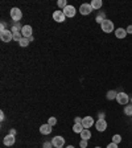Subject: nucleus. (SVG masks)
<instances>
[{"label": "nucleus", "instance_id": "f257e3e1", "mask_svg": "<svg viewBox=\"0 0 132 148\" xmlns=\"http://www.w3.org/2000/svg\"><path fill=\"white\" fill-rule=\"evenodd\" d=\"M9 16H11V18H12L15 23H18L20 20H21V17H23L21 9L17 8V7H13V8L9 11Z\"/></svg>", "mask_w": 132, "mask_h": 148}, {"label": "nucleus", "instance_id": "f03ea898", "mask_svg": "<svg viewBox=\"0 0 132 148\" xmlns=\"http://www.w3.org/2000/svg\"><path fill=\"white\" fill-rule=\"evenodd\" d=\"M0 40L3 42H9V41L13 40V33L11 29H4V31H0Z\"/></svg>", "mask_w": 132, "mask_h": 148}, {"label": "nucleus", "instance_id": "7ed1b4c3", "mask_svg": "<svg viewBox=\"0 0 132 148\" xmlns=\"http://www.w3.org/2000/svg\"><path fill=\"white\" fill-rule=\"evenodd\" d=\"M101 28L105 33H111V32H114V23L108 20V18H106L105 21L101 24Z\"/></svg>", "mask_w": 132, "mask_h": 148}, {"label": "nucleus", "instance_id": "20e7f679", "mask_svg": "<svg viewBox=\"0 0 132 148\" xmlns=\"http://www.w3.org/2000/svg\"><path fill=\"white\" fill-rule=\"evenodd\" d=\"M116 102L119 103V105L126 106L127 103L129 102V97L127 95L126 92H118V95H116Z\"/></svg>", "mask_w": 132, "mask_h": 148}, {"label": "nucleus", "instance_id": "39448f33", "mask_svg": "<svg viewBox=\"0 0 132 148\" xmlns=\"http://www.w3.org/2000/svg\"><path fill=\"white\" fill-rule=\"evenodd\" d=\"M62 12H64V15L66 16V17H74L75 16V13H77V9L74 8L73 5H68L65 9H62Z\"/></svg>", "mask_w": 132, "mask_h": 148}, {"label": "nucleus", "instance_id": "423d86ee", "mask_svg": "<svg viewBox=\"0 0 132 148\" xmlns=\"http://www.w3.org/2000/svg\"><path fill=\"white\" fill-rule=\"evenodd\" d=\"M52 143L54 145V148H62L65 145V139L62 136H54L52 139Z\"/></svg>", "mask_w": 132, "mask_h": 148}, {"label": "nucleus", "instance_id": "0eeeda50", "mask_svg": "<svg viewBox=\"0 0 132 148\" xmlns=\"http://www.w3.org/2000/svg\"><path fill=\"white\" fill-rule=\"evenodd\" d=\"M95 128L98 130L99 132H103V131H106V130H107V122H106L105 119H98L95 122Z\"/></svg>", "mask_w": 132, "mask_h": 148}, {"label": "nucleus", "instance_id": "6e6552de", "mask_svg": "<svg viewBox=\"0 0 132 148\" xmlns=\"http://www.w3.org/2000/svg\"><path fill=\"white\" fill-rule=\"evenodd\" d=\"M65 18H66V16L64 15V12L62 11H54L53 12V20L57 23H64Z\"/></svg>", "mask_w": 132, "mask_h": 148}, {"label": "nucleus", "instance_id": "1a4fd4ad", "mask_svg": "<svg viewBox=\"0 0 132 148\" xmlns=\"http://www.w3.org/2000/svg\"><path fill=\"white\" fill-rule=\"evenodd\" d=\"M92 124H95V122H94V118H92V116H85V118H82V126L85 127V128L89 130L90 127H92Z\"/></svg>", "mask_w": 132, "mask_h": 148}, {"label": "nucleus", "instance_id": "9d476101", "mask_svg": "<svg viewBox=\"0 0 132 148\" xmlns=\"http://www.w3.org/2000/svg\"><path fill=\"white\" fill-rule=\"evenodd\" d=\"M91 11H92V7L90 5V4H82V5L79 7V12H81V15H83V16H87V15H90L91 13Z\"/></svg>", "mask_w": 132, "mask_h": 148}, {"label": "nucleus", "instance_id": "9b49d317", "mask_svg": "<svg viewBox=\"0 0 132 148\" xmlns=\"http://www.w3.org/2000/svg\"><path fill=\"white\" fill-rule=\"evenodd\" d=\"M21 33H23V37H27V38H29V37H32V33H33V29H32L31 25H24L21 29Z\"/></svg>", "mask_w": 132, "mask_h": 148}, {"label": "nucleus", "instance_id": "f8f14e48", "mask_svg": "<svg viewBox=\"0 0 132 148\" xmlns=\"http://www.w3.org/2000/svg\"><path fill=\"white\" fill-rule=\"evenodd\" d=\"M15 142H16V138L13 135H7L5 138H4V140H3V143H4V145H7V147H11V145H13L15 144Z\"/></svg>", "mask_w": 132, "mask_h": 148}, {"label": "nucleus", "instance_id": "ddd939ff", "mask_svg": "<svg viewBox=\"0 0 132 148\" xmlns=\"http://www.w3.org/2000/svg\"><path fill=\"white\" fill-rule=\"evenodd\" d=\"M52 126H50L49 123H46V124H42V126L40 127V132L42 134V135H49L50 132H52Z\"/></svg>", "mask_w": 132, "mask_h": 148}, {"label": "nucleus", "instance_id": "4468645a", "mask_svg": "<svg viewBox=\"0 0 132 148\" xmlns=\"http://www.w3.org/2000/svg\"><path fill=\"white\" fill-rule=\"evenodd\" d=\"M127 34H128L127 31L123 29V28H118V29H115V36H116V38H126Z\"/></svg>", "mask_w": 132, "mask_h": 148}, {"label": "nucleus", "instance_id": "2eb2a0df", "mask_svg": "<svg viewBox=\"0 0 132 148\" xmlns=\"http://www.w3.org/2000/svg\"><path fill=\"white\" fill-rule=\"evenodd\" d=\"M85 130V127L82 126V123H74V126H73V131L75 134H81Z\"/></svg>", "mask_w": 132, "mask_h": 148}, {"label": "nucleus", "instance_id": "dca6fc26", "mask_svg": "<svg viewBox=\"0 0 132 148\" xmlns=\"http://www.w3.org/2000/svg\"><path fill=\"white\" fill-rule=\"evenodd\" d=\"M81 138H82V140H89V139L91 138V132H90L87 128H85L82 132H81Z\"/></svg>", "mask_w": 132, "mask_h": 148}, {"label": "nucleus", "instance_id": "f3484780", "mask_svg": "<svg viewBox=\"0 0 132 148\" xmlns=\"http://www.w3.org/2000/svg\"><path fill=\"white\" fill-rule=\"evenodd\" d=\"M102 0H92L91 3H90V5L92 7V9H101L102 8Z\"/></svg>", "mask_w": 132, "mask_h": 148}, {"label": "nucleus", "instance_id": "a211bd4d", "mask_svg": "<svg viewBox=\"0 0 132 148\" xmlns=\"http://www.w3.org/2000/svg\"><path fill=\"white\" fill-rule=\"evenodd\" d=\"M116 95H118V92L115 91V90H110V91H107V99L108 101L116 99Z\"/></svg>", "mask_w": 132, "mask_h": 148}, {"label": "nucleus", "instance_id": "6ab92c4d", "mask_svg": "<svg viewBox=\"0 0 132 148\" xmlns=\"http://www.w3.org/2000/svg\"><path fill=\"white\" fill-rule=\"evenodd\" d=\"M95 20L99 23V24H102V23H103V21L106 20V13H105V12H99V15L96 16Z\"/></svg>", "mask_w": 132, "mask_h": 148}, {"label": "nucleus", "instance_id": "aec40b11", "mask_svg": "<svg viewBox=\"0 0 132 148\" xmlns=\"http://www.w3.org/2000/svg\"><path fill=\"white\" fill-rule=\"evenodd\" d=\"M29 42H31V41H29V38H27V37H23L21 40H20V42H18V45L21 46V48H25V46L29 45Z\"/></svg>", "mask_w": 132, "mask_h": 148}, {"label": "nucleus", "instance_id": "412c9836", "mask_svg": "<svg viewBox=\"0 0 132 148\" xmlns=\"http://www.w3.org/2000/svg\"><path fill=\"white\" fill-rule=\"evenodd\" d=\"M124 114L128 115V116H132V105H126L124 106Z\"/></svg>", "mask_w": 132, "mask_h": 148}, {"label": "nucleus", "instance_id": "4be33fe9", "mask_svg": "<svg viewBox=\"0 0 132 148\" xmlns=\"http://www.w3.org/2000/svg\"><path fill=\"white\" fill-rule=\"evenodd\" d=\"M23 38V33L21 32H16V33H13V40L16 41V42H20V40Z\"/></svg>", "mask_w": 132, "mask_h": 148}, {"label": "nucleus", "instance_id": "5701e85b", "mask_svg": "<svg viewBox=\"0 0 132 148\" xmlns=\"http://www.w3.org/2000/svg\"><path fill=\"white\" fill-rule=\"evenodd\" d=\"M57 5H58L61 9H65L68 7V3H66V0H58V1H57Z\"/></svg>", "mask_w": 132, "mask_h": 148}, {"label": "nucleus", "instance_id": "b1692460", "mask_svg": "<svg viewBox=\"0 0 132 148\" xmlns=\"http://www.w3.org/2000/svg\"><path fill=\"white\" fill-rule=\"evenodd\" d=\"M120 142H122V136H120L119 134H116V135L112 136V143H115V144H119Z\"/></svg>", "mask_w": 132, "mask_h": 148}, {"label": "nucleus", "instance_id": "393cba45", "mask_svg": "<svg viewBox=\"0 0 132 148\" xmlns=\"http://www.w3.org/2000/svg\"><path fill=\"white\" fill-rule=\"evenodd\" d=\"M48 123H49V124H50V126H52V127H53V126H54V124H55V123H57V119H55V118H54V116H50V118H49V120H48Z\"/></svg>", "mask_w": 132, "mask_h": 148}, {"label": "nucleus", "instance_id": "a878e982", "mask_svg": "<svg viewBox=\"0 0 132 148\" xmlns=\"http://www.w3.org/2000/svg\"><path fill=\"white\" fill-rule=\"evenodd\" d=\"M52 147H54L52 142H45V143L42 144V148H52Z\"/></svg>", "mask_w": 132, "mask_h": 148}, {"label": "nucleus", "instance_id": "bb28decb", "mask_svg": "<svg viewBox=\"0 0 132 148\" xmlns=\"http://www.w3.org/2000/svg\"><path fill=\"white\" fill-rule=\"evenodd\" d=\"M79 147L81 148H87V140H81V142H79Z\"/></svg>", "mask_w": 132, "mask_h": 148}, {"label": "nucleus", "instance_id": "cd10ccee", "mask_svg": "<svg viewBox=\"0 0 132 148\" xmlns=\"http://www.w3.org/2000/svg\"><path fill=\"white\" fill-rule=\"evenodd\" d=\"M106 148H119V147H118V144H115V143H112V142H111L110 144H108Z\"/></svg>", "mask_w": 132, "mask_h": 148}, {"label": "nucleus", "instance_id": "c85d7f7f", "mask_svg": "<svg viewBox=\"0 0 132 148\" xmlns=\"http://www.w3.org/2000/svg\"><path fill=\"white\" fill-rule=\"evenodd\" d=\"M126 31H127V33H128V34H132V25H128Z\"/></svg>", "mask_w": 132, "mask_h": 148}, {"label": "nucleus", "instance_id": "c756f323", "mask_svg": "<svg viewBox=\"0 0 132 148\" xmlns=\"http://www.w3.org/2000/svg\"><path fill=\"white\" fill-rule=\"evenodd\" d=\"M4 29H7V28H5V23H1V25H0V31H4Z\"/></svg>", "mask_w": 132, "mask_h": 148}, {"label": "nucleus", "instance_id": "7c9ffc66", "mask_svg": "<svg viewBox=\"0 0 132 148\" xmlns=\"http://www.w3.org/2000/svg\"><path fill=\"white\" fill-rule=\"evenodd\" d=\"M74 122H75V123H82V119H81L79 116H77L75 119H74Z\"/></svg>", "mask_w": 132, "mask_h": 148}, {"label": "nucleus", "instance_id": "2f4dec72", "mask_svg": "<svg viewBox=\"0 0 132 148\" xmlns=\"http://www.w3.org/2000/svg\"><path fill=\"white\" fill-rule=\"evenodd\" d=\"M0 119H1V120H4V119H5V115H4V112H3V111L0 112Z\"/></svg>", "mask_w": 132, "mask_h": 148}, {"label": "nucleus", "instance_id": "473e14b6", "mask_svg": "<svg viewBox=\"0 0 132 148\" xmlns=\"http://www.w3.org/2000/svg\"><path fill=\"white\" fill-rule=\"evenodd\" d=\"M9 134H11V135H13V136H16V131H15V130H11V132H9Z\"/></svg>", "mask_w": 132, "mask_h": 148}, {"label": "nucleus", "instance_id": "72a5a7b5", "mask_svg": "<svg viewBox=\"0 0 132 148\" xmlns=\"http://www.w3.org/2000/svg\"><path fill=\"white\" fill-rule=\"evenodd\" d=\"M66 148H74V147H73V145H68V147H66Z\"/></svg>", "mask_w": 132, "mask_h": 148}, {"label": "nucleus", "instance_id": "f704fd0d", "mask_svg": "<svg viewBox=\"0 0 132 148\" xmlns=\"http://www.w3.org/2000/svg\"><path fill=\"white\" fill-rule=\"evenodd\" d=\"M95 148H101V147H95Z\"/></svg>", "mask_w": 132, "mask_h": 148}, {"label": "nucleus", "instance_id": "c9c22d12", "mask_svg": "<svg viewBox=\"0 0 132 148\" xmlns=\"http://www.w3.org/2000/svg\"><path fill=\"white\" fill-rule=\"evenodd\" d=\"M131 103H132V98H131Z\"/></svg>", "mask_w": 132, "mask_h": 148}, {"label": "nucleus", "instance_id": "e433bc0d", "mask_svg": "<svg viewBox=\"0 0 132 148\" xmlns=\"http://www.w3.org/2000/svg\"><path fill=\"white\" fill-rule=\"evenodd\" d=\"M62 148H64V147H62Z\"/></svg>", "mask_w": 132, "mask_h": 148}]
</instances>
